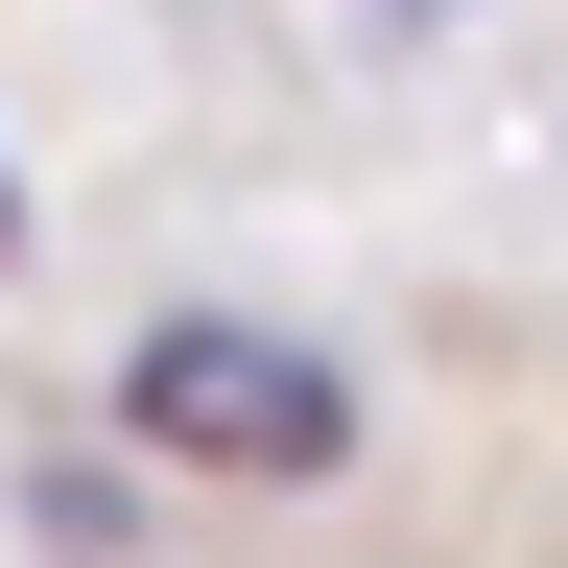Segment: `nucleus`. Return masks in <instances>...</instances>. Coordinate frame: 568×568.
Masks as SVG:
<instances>
[{
    "label": "nucleus",
    "mask_w": 568,
    "mask_h": 568,
    "mask_svg": "<svg viewBox=\"0 0 568 568\" xmlns=\"http://www.w3.org/2000/svg\"><path fill=\"white\" fill-rule=\"evenodd\" d=\"M119 426L190 450V474H355V379L308 332H261V308H166L119 355Z\"/></svg>",
    "instance_id": "nucleus-1"
},
{
    "label": "nucleus",
    "mask_w": 568,
    "mask_h": 568,
    "mask_svg": "<svg viewBox=\"0 0 568 568\" xmlns=\"http://www.w3.org/2000/svg\"><path fill=\"white\" fill-rule=\"evenodd\" d=\"M0 237H24V190H0Z\"/></svg>",
    "instance_id": "nucleus-2"
}]
</instances>
